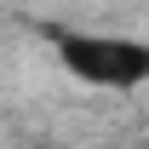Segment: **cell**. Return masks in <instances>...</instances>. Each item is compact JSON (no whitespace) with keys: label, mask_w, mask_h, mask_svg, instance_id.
Segmentation results:
<instances>
[{"label":"cell","mask_w":149,"mask_h":149,"mask_svg":"<svg viewBox=\"0 0 149 149\" xmlns=\"http://www.w3.org/2000/svg\"><path fill=\"white\" fill-rule=\"evenodd\" d=\"M57 57H63V69L74 80H86V86H109V92H132V86H143L149 74V46L138 40H115V35H57Z\"/></svg>","instance_id":"6da1fadb"}]
</instances>
